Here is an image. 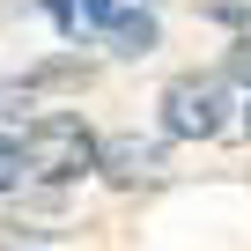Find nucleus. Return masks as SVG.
I'll return each instance as SVG.
<instances>
[{
	"instance_id": "1",
	"label": "nucleus",
	"mask_w": 251,
	"mask_h": 251,
	"mask_svg": "<svg viewBox=\"0 0 251 251\" xmlns=\"http://www.w3.org/2000/svg\"><path fill=\"white\" fill-rule=\"evenodd\" d=\"M23 163H30V177H45V185H67V177L96 170V133H89L81 118H67V111H52V118H30V133H23Z\"/></svg>"
},
{
	"instance_id": "10",
	"label": "nucleus",
	"mask_w": 251,
	"mask_h": 251,
	"mask_svg": "<svg viewBox=\"0 0 251 251\" xmlns=\"http://www.w3.org/2000/svg\"><path fill=\"white\" fill-rule=\"evenodd\" d=\"M244 126H251V103H244Z\"/></svg>"
},
{
	"instance_id": "4",
	"label": "nucleus",
	"mask_w": 251,
	"mask_h": 251,
	"mask_svg": "<svg viewBox=\"0 0 251 251\" xmlns=\"http://www.w3.org/2000/svg\"><path fill=\"white\" fill-rule=\"evenodd\" d=\"M103 37H111V52H126V59H141V52L155 45V15H148V8H118Z\"/></svg>"
},
{
	"instance_id": "3",
	"label": "nucleus",
	"mask_w": 251,
	"mask_h": 251,
	"mask_svg": "<svg viewBox=\"0 0 251 251\" xmlns=\"http://www.w3.org/2000/svg\"><path fill=\"white\" fill-rule=\"evenodd\" d=\"M96 170H103L111 185H141V177H155V170H163V148H155V141H133V133H126V141L96 148Z\"/></svg>"
},
{
	"instance_id": "9",
	"label": "nucleus",
	"mask_w": 251,
	"mask_h": 251,
	"mask_svg": "<svg viewBox=\"0 0 251 251\" xmlns=\"http://www.w3.org/2000/svg\"><path fill=\"white\" fill-rule=\"evenodd\" d=\"M81 8H89V23H96V30H111V15H118L111 0H81Z\"/></svg>"
},
{
	"instance_id": "6",
	"label": "nucleus",
	"mask_w": 251,
	"mask_h": 251,
	"mask_svg": "<svg viewBox=\"0 0 251 251\" xmlns=\"http://www.w3.org/2000/svg\"><path fill=\"white\" fill-rule=\"evenodd\" d=\"M222 74H229V81H251V37H244V45L222 59Z\"/></svg>"
},
{
	"instance_id": "2",
	"label": "nucleus",
	"mask_w": 251,
	"mask_h": 251,
	"mask_svg": "<svg viewBox=\"0 0 251 251\" xmlns=\"http://www.w3.org/2000/svg\"><path fill=\"white\" fill-rule=\"evenodd\" d=\"M229 118V96H222V74H177L163 89V126L177 141H214Z\"/></svg>"
},
{
	"instance_id": "8",
	"label": "nucleus",
	"mask_w": 251,
	"mask_h": 251,
	"mask_svg": "<svg viewBox=\"0 0 251 251\" xmlns=\"http://www.w3.org/2000/svg\"><path fill=\"white\" fill-rule=\"evenodd\" d=\"M207 15H222V23H244V0H207Z\"/></svg>"
},
{
	"instance_id": "7",
	"label": "nucleus",
	"mask_w": 251,
	"mask_h": 251,
	"mask_svg": "<svg viewBox=\"0 0 251 251\" xmlns=\"http://www.w3.org/2000/svg\"><path fill=\"white\" fill-rule=\"evenodd\" d=\"M45 15H52L59 30H81V15H74V0H45Z\"/></svg>"
},
{
	"instance_id": "5",
	"label": "nucleus",
	"mask_w": 251,
	"mask_h": 251,
	"mask_svg": "<svg viewBox=\"0 0 251 251\" xmlns=\"http://www.w3.org/2000/svg\"><path fill=\"white\" fill-rule=\"evenodd\" d=\"M30 177V163H23V141H8V133H0V192H15Z\"/></svg>"
}]
</instances>
